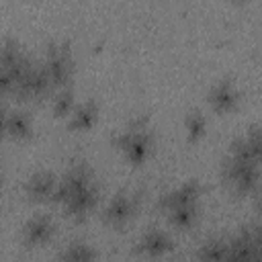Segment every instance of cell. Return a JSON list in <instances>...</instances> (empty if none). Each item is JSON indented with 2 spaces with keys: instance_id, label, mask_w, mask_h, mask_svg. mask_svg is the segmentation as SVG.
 Instances as JSON below:
<instances>
[{
  "instance_id": "1",
  "label": "cell",
  "mask_w": 262,
  "mask_h": 262,
  "mask_svg": "<svg viewBox=\"0 0 262 262\" xmlns=\"http://www.w3.org/2000/svg\"><path fill=\"white\" fill-rule=\"evenodd\" d=\"M115 141L125 151L127 160L133 162V164H141L151 151V135H149V131H147L143 121L131 123L127 129H123L117 135Z\"/></svg>"
},
{
  "instance_id": "2",
  "label": "cell",
  "mask_w": 262,
  "mask_h": 262,
  "mask_svg": "<svg viewBox=\"0 0 262 262\" xmlns=\"http://www.w3.org/2000/svg\"><path fill=\"white\" fill-rule=\"evenodd\" d=\"M72 53L66 43H51L47 47L43 70L47 72L51 86H66L72 76Z\"/></svg>"
},
{
  "instance_id": "3",
  "label": "cell",
  "mask_w": 262,
  "mask_h": 262,
  "mask_svg": "<svg viewBox=\"0 0 262 262\" xmlns=\"http://www.w3.org/2000/svg\"><path fill=\"white\" fill-rule=\"evenodd\" d=\"M133 211H135V196L127 192H119L111 199L108 207L104 209V219L113 227H121L133 217Z\"/></svg>"
},
{
  "instance_id": "4",
  "label": "cell",
  "mask_w": 262,
  "mask_h": 262,
  "mask_svg": "<svg viewBox=\"0 0 262 262\" xmlns=\"http://www.w3.org/2000/svg\"><path fill=\"white\" fill-rule=\"evenodd\" d=\"M258 229L244 227L235 237L227 242V258H254L258 254Z\"/></svg>"
},
{
  "instance_id": "5",
  "label": "cell",
  "mask_w": 262,
  "mask_h": 262,
  "mask_svg": "<svg viewBox=\"0 0 262 262\" xmlns=\"http://www.w3.org/2000/svg\"><path fill=\"white\" fill-rule=\"evenodd\" d=\"M209 102H211V106H213L215 111L227 113V111H233V108L237 106V102H239V92H237V88L233 86V82L221 80V82H217V84L211 88V92H209Z\"/></svg>"
},
{
  "instance_id": "6",
  "label": "cell",
  "mask_w": 262,
  "mask_h": 262,
  "mask_svg": "<svg viewBox=\"0 0 262 262\" xmlns=\"http://www.w3.org/2000/svg\"><path fill=\"white\" fill-rule=\"evenodd\" d=\"M199 194H201L199 182L188 180V182H184L182 186H178V188L170 190L168 194H164V196L160 199V207L166 209V211H170V209L180 207V205H190V203H196Z\"/></svg>"
},
{
  "instance_id": "7",
  "label": "cell",
  "mask_w": 262,
  "mask_h": 262,
  "mask_svg": "<svg viewBox=\"0 0 262 262\" xmlns=\"http://www.w3.org/2000/svg\"><path fill=\"white\" fill-rule=\"evenodd\" d=\"M94 203H96V188L92 186V182H88V184L80 186L78 190H74L63 205L68 207L70 215L82 217V215H86L94 207Z\"/></svg>"
},
{
  "instance_id": "8",
  "label": "cell",
  "mask_w": 262,
  "mask_h": 262,
  "mask_svg": "<svg viewBox=\"0 0 262 262\" xmlns=\"http://www.w3.org/2000/svg\"><path fill=\"white\" fill-rule=\"evenodd\" d=\"M23 233H25V242L29 246H41V244H45L53 235V223H51L49 217L37 215V217L27 221Z\"/></svg>"
},
{
  "instance_id": "9",
  "label": "cell",
  "mask_w": 262,
  "mask_h": 262,
  "mask_svg": "<svg viewBox=\"0 0 262 262\" xmlns=\"http://www.w3.org/2000/svg\"><path fill=\"white\" fill-rule=\"evenodd\" d=\"M55 176L51 172H37L27 180V194L35 201H47L55 188Z\"/></svg>"
},
{
  "instance_id": "10",
  "label": "cell",
  "mask_w": 262,
  "mask_h": 262,
  "mask_svg": "<svg viewBox=\"0 0 262 262\" xmlns=\"http://www.w3.org/2000/svg\"><path fill=\"white\" fill-rule=\"evenodd\" d=\"M139 248H141V252H145V254H149V256H160V254H166V252L172 248V239H170V235L164 233V231L149 229L147 233H143Z\"/></svg>"
},
{
  "instance_id": "11",
  "label": "cell",
  "mask_w": 262,
  "mask_h": 262,
  "mask_svg": "<svg viewBox=\"0 0 262 262\" xmlns=\"http://www.w3.org/2000/svg\"><path fill=\"white\" fill-rule=\"evenodd\" d=\"M96 115H98L96 104L92 100H86L80 106L72 108V113H70V127L72 129H78V131L90 129L94 125V121H96Z\"/></svg>"
},
{
  "instance_id": "12",
  "label": "cell",
  "mask_w": 262,
  "mask_h": 262,
  "mask_svg": "<svg viewBox=\"0 0 262 262\" xmlns=\"http://www.w3.org/2000/svg\"><path fill=\"white\" fill-rule=\"evenodd\" d=\"M168 215H170V221L176 227H190L194 223V219H196V203L174 207V209L168 211Z\"/></svg>"
},
{
  "instance_id": "13",
  "label": "cell",
  "mask_w": 262,
  "mask_h": 262,
  "mask_svg": "<svg viewBox=\"0 0 262 262\" xmlns=\"http://www.w3.org/2000/svg\"><path fill=\"white\" fill-rule=\"evenodd\" d=\"M31 131V121L25 113H10L6 115V133L12 137H27Z\"/></svg>"
},
{
  "instance_id": "14",
  "label": "cell",
  "mask_w": 262,
  "mask_h": 262,
  "mask_svg": "<svg viewBox=\"0 0 262 262\" xmlns=\"http://www.w3.org/2000/svg\"><path fill=\"white\" fill-rule=\"evenodd\" d=\"M205 129H207V121H205L203 113L192 111V113L186 117V133H188V139H190V141L201 139L203 133H205Z\"/></svg>"
},
{
  "instance_id": "15",
  "label": "cell",
  "mask_w": 262,
  "mask_h": 262,
  "mask_svg": "<svg viewBox=\"0 0 262 262\" xmlns=\"http://www.w3.org/2000/svg\"><path fill=\"white\" fill-rule=\"evenodd\" d=\"M72 108H74V92L70 88H61L53 98V111L57 117H63L70 115Z\"/></svg>"
},
{
  "instance_id": "16",
  "label": "cell",
  "mask_w": 262,
  "mask_h": 262,
  "mask_svg": "<svg viewBox=\"0 0 262 262\" xmlns=\"http://www.w3.org/2000/svg\"><path fill=\"white\" fill-rule=\"evenodd\" d=\"M20 55H23V51H20V47H18L16 41L8 39V41H4V43L0 45V63H2L6 70H8Z\"/></svg>"
},
{
  "instance_id": "17",
  "label": "cell",
  "mask_w": 262,
  "mask_h": 262,
  "mask_svg": "<svg viewBox=\"0 0 262 262\" xmlns=\"http://www.w3.org/2000/svg\"><path fill=\"white\" fill-rule=\"evenodd\" d=\"M201 256H205V258H227V242H223V239L207 242Z\"/></svg>"
},
{
  "instance_id": "18",
  "label": "cell",
  "mask_w": 262,
  "mask_h": 262,
  "mask_svg": "<svg viewBox=\"0 0 262 262\" xmlns=\"http://www.w3.org/2000/svg\"><path fill=\"white\" fill-rule=\"evenodd\" d=\"M61 256H63V258H70V260H88V258L94 256V252L88 250L86 244H72Z\"/></svg>"
},
{
  "instance_id": "19",
  "label": "cell",
  "mask_w": 262,
  "mask_h": 262,
  "mask_svg": "<svg viewBox=\"0 0 262 262\" xmlns=\"http://www.w3.org/2000/svg\"><path fill=\"white\" fill-rule=\"evenodd\" d=\"M12 88H14V80L10 72L0 63V92H12Z\"/></svg>"
},
{
  "instance_id": "20",
  "label": "cell",
  "mask_w": 262,
  "mask_h": 262,
  "mask_svg": "<svg viewBox=\"0 0 262 262\" xmlns=\"http://www.w3.org/2000/svg\"><path fill=\"white\" fill-rule=\"evenodd\" d=\"M6 133V113H4V106L0 104V137Z\"/></svg>"
},
{
  "instance_id": "21",
  "label": "cell",
  "mask_w": 262,
  "mask_h": 262,
  "mask_svg": "<svg viewBox=\"0 0 262 262\" xmlns=\"http://www.w3.org/2000/svg\"><path fill=\"white\" fill-rule=\"evenodd\" d=\"M242 2H244V0H242ZM246 2H248V0H246Z\"/></svg>"
}]
</instances>
